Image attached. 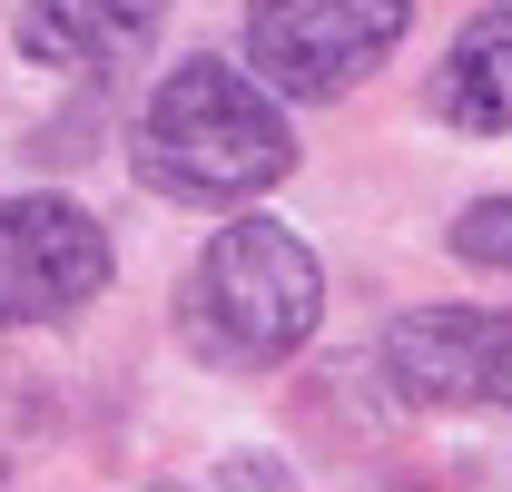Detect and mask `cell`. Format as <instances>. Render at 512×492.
<instances>
[{
	"instance_id": "1",
	"label": "cell",
	"mask_w": 512,
	"mask_h": 492,
	"mask_svg": "<svg viewBox=\"0 0 512 492\" xmlns=\"http://www.w3.org/2000/svg\"><path fill=\"white\" fill-rule=\"evenodd\" d=\"M286 168H296V138L256 79H237L227 60H178L158 79V99L138 119V178L158 197L227 207V197L276 187Z\"/></svg>"
},
{
	"instance_id": "2",
	"label": "cell",
	"mask_w": 512,
	"mask_h": 492,
	"mask_svg": "<svg viewBox=\"0 0 512 492\" xmlns=\"http://www.w3.org/2000/svg\"><path fill=\"white\" fill-rule=\"evenodd\" d=\"M325 315V266L276 217L217 227L188 276V345L207 365H286Z\"/></svg>"
},
{
	"instance_id": "3",
	"label": "cell",
	"mask_w": 512,
	"mask_h": 492,
	"mask_svg": "<svg viewBox=\"0 0 512 492\" xmlns=\"http://www.w3.org/2000/svg\"><path fill=\"white\" fill-rule=\"evenodd\" d=\"M414 30V0H247V60L286 99H335Z\"/></svg>"
},
{
	"instance_id": "4",
	"label": "cell",
	"mask_w": 512,
	"mask_h": 492,
	"mask_svg": "<svg viewBox=\"0 0 512 492\" xmlns=\"http://www.w3.org/2000/svg\"><path fill=\"white\" fill-rule=\"evenodd\" d=\"M109 286V237L69 197H0V335L50 325Z\"/></svg>"
},
{
	"instance_id": "5",
	"label": "cell",
	"mask_w": 512,
	"mask_h": 492,
	"mask_svg": "<svg viewBox=\"0 0 512 492\" xmlns=\"http://www.w3.org/2000/svg\"><path fill=\"white\" fill-rule=\"evenodd\" d=\"M384 374L404 404H512V315L414 306L384 325Z\"/></svg>"
},
{
	"instance_id": "6",
	"label": "cell",
	"mask_w": 512,
	"mask_h": 492,
	"mask_svg": "<svg viewBox=\"0 0 512 492\" xmlns=\"http://www.w3.org/2000/svg\"><path fill=\"white\" fill-rule=\"evenodd\" d=\"M434 119L473 128V138L512 128V0H493V10L463 20V40L434 69Z\"/></svg>"
},
{
	"instance_id": "7",
	"label": "cell",
	"mask_w": 512,
	"mask_h": 492,
	"mask_svg": "<svg viewBox=\"0 0 512 492\" xmlns=\"http://www.w3.org/2000/svg\"><path fill=\"white\" fill-rule=\"evenodd\" d=\"M148 30H158V20H138L119 0H30V10H20V50L40 69H109V60H128Z\"/></svg>"
},
{
	"instance_id": "8",
	"label": "cell",
	"mask_w": 512,
	"mask_h": 492,
	"mask_svg": "<svg viewBox=\"0 0 512 492\" xmlns=\"http://www.w3.org/2000/svg\"><path fill=\"white\" fill-rule=\"evenodd\" d=\"M453 256H473V266H512V197H473V207L453 217Z\"/></svg>"
},
{
	"instance_id": "9",
	"label": "cell",
	"mask_w": 512,
	"mask_h": 492,
	"mask_svg": "<svg viewBox=\"0 0 512 492\" xmlns=\"http://www.w3.org/2000/svg\"><path fill=\"white\" fill-rule=\"evenodd\" d=\"M119 10H138V20H158V0H119Z\"/></svg>"
}]
</instances>
